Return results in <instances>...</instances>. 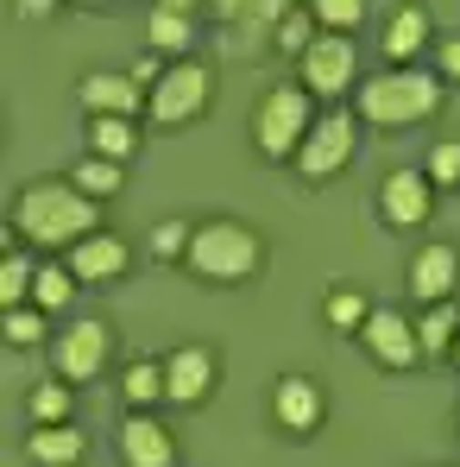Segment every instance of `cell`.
<instances>
[{"label":"cell","mask_w":460,"mask_h":467,"mask_svg":"<svg viewBox=\"0 0 460 467\" xmlns=\"http://www.w3.org/2000/svg\"><path fill=\"white\" fill-rule=\"evenodd\" d=\"M88 234H101V202L77 190V177H32L13 196V240L26 246H77Z\"/></svg>","instance_id":"6da1fadb"},{"label":"cell","mask_w":460,"mask_h":467,"mask_svg":"<svg viewBox=\"0 0 460 467\" xmlns=\"http://www.w3.org/2000/svg\"><path fill=\"white\" fill-rule=\"evenodd\" d=\"M183 265H189L202 285H246V278H259V265H265V240L246 228V222H233V215H215V222H196Z\"/></svg>","instance_id":"7a4b0ae2"},{"label":"cell","mask_w":460,"mask_h":467,"mask_svg":"<svg viewBox=\"0 0 460 467\" xmlns=\"http://www.w3.org/2000/svg\"><path fill=\"white\" fill-rule=\"evenodd\" d=\"M442 108V77L435 70H416V64H384V77L360 82V120L373 127H416Z\"/></svg>","instance_id":"3957f363"},{"label":"cell","mask_w":460,"mask_h":467,"mask_svg":"<svg viewBox=\"0 0 460 467\" xmlns=\"http://www.w3.org/2000/svg\"><path fill=\"white\" fill-rule=\"evenodd\" d=\"M315 120H322V114H315V95H309L303 82H278V88H265V101H259V114H252V140H259L265 158L291 164V158L303 152Z\"/></svg>","instance_id":"277c9868"},{"label":"cell","mask_w":460,"mask_h":467,"mask_svg":"<svg viewBox=\"0 0 460 467\" xmlns=\"http://www.w3.org/2000/svg\"><path fill=\"white\" fill-rule=\"evenodd\" d=\"M209 101H215V77H209L196 57H177V64L164 70V82L146 95V114H152L158 127H189V120L209 114Z\"/></svg>","instance_id":"5b68a950"},{"label":"cell","mask_w":460,"mask_h":467,"mask_svg":"<svg viewBox=\"0 0 460 467\" xmlns=\"http://www.w3.org/2000/svg\"><path fill=\"white\" fill-rule=\"evenodd\" d=\"M107 360H114V328L95 322V316H88V322H70L64 335H51V367H57L64 386H88V379H101Z\"/></svg>","instance_id":"8992f818"},{"label":"cell","mask_w":460,"mask_h":467,"mask_svg":"<svg viewBox=\"0 0 460 467\" xmlns=\"http://www.w3.org/2000/svg\"><path fill=\"white\" fill-rule=\"evenodd\" d=\"M353 152H360V120H353L347 108H334V114H322V120L309 127L303 152L291 158V164L303 171L309 183H322V177H334V171H347V164H353Z\"/></svg>","instance_id":"52a82bcc"},{"label":"cell","mask_w":460,"mask_h":467,"mask_svg":"<svg viewBox=\"0 0 460 467\" xmlns=\"http://www.w3.org/2000/svg\"><path fill=\"white\" fill-rule=\"evenodd\" d=\"M360 348L379 360L384 373H410L416 360H423V341H416V322L404 310H391V304H373L366 316V328H360Z\"/></svg>","instance_id":"ba28073f"},{"label":"cell","mask_w":460,"mask_h":467,"mask_svg":"<svg viewBox=\"0 0 460 467\" xmlns=\"http://www.w3.org/2000/svg\"><path fill=\"white\" fill-rule=\"evenodd\" d=\"M297 82H303L309 95H341V88H353V82H360V51H353V38H347V32H322V38L309 45V57L297 64Z\"/></svg>","instance_id":"9c48e42d"},{"label":"cell","mask_w":460,"mask_h":467,"mask_svg":"<svg viewBox=\"0 0 460 467\" xmlns=\"http://www.w3.org/2000/svg\"><path fill=\"white\" fill-rule=\"evenodd\" d=\"M209 391H215V354L202 341H183L164 354V398L170 404L196 410V404H209Z\"/></svg>","instance_id":"30bf717a"},{"label":"cell","mask_w":460,"mask_h":467,"mask_svg":"<svg viewBox=\"0 0 460 467\" xmlns=\"http://www.w3.org/2000/svg\"><path fill=\"white\" fill-rule=\"evenodd\" d=\"M379 215L384 228H423L435 215V183L429 171H391L379 183Z\"/></svg>","instance_id":"8fae6325"},{"label":"cell","mask_w":460,"mask_h":467,"mask_svg":"<svg viewBox=\"0 0 460 467\" xmlns=\"http://www.w3.org/2000/svg\"><path fill=\"white\" fill-rule=\"evenodd\" d=\"M271 417H278L284 436H315L322 417H328V398H322V386H315L309 373H284V379L271 386Z\"/></svg>","instance_id":"7c38bea8"},{"label":"cell","mask_w":460,"mask_h":467,"mask_svg":"<svg viewBox=\"0 0 460 467\" xmlns=\"http://www.w3.org/2000/svg\"><path fill=\"white\" fill-rule=\"evenodd\" d=\"M120 462L127 467H177V436L158 423L152 410H127V423H120Z\"/></svg>","instance_id":"4fadbf2b"},{"label":"cell","mask_w":460,"mask_h":467,"mask_svg":"<svg viewBox=\"0 0 460 467\" xmlns=\"http://www.w3.org/2000/svg\"><path fill=\"white\" fill-rule=\"evenodd\" d=\"M410 291L423 297V304H448L460 291V253L448 240H429V246H416V259H410Z\"/></svg>","instance_id":"5bb4252c"},{"label":"cell","mask_w":460,"mask_h":467,"mask_svg":"<svg viewBox=\"0 0 460 467\" xmlns=\"http://www.w3.org/2000/svg\"><path fill=\"white\" fill-rule=\"evenodd\" d=\"M64 265L77 272L82 285H107V278H120L127 265H133V246L120 240V234H88V240H77L70 253H64Z\"/></svg>","instance_id":"9a60e30c"},{"label":"cell","mask_w":460,"mask_h":467,"mask_svg":"<svg viewBox=\"0 0 460 467\" xmlns=\"http://www.w3.org/2000/svg\"><path fill=\"white\" fill-rule=\"evenodd\" d=\"M297 0H215V13L228 19V26H240V45L246 51H265L271 38H278V19L291 13Z\"/></svg>","instance_id":"2e32d148"},{"label":"cell","mask_w":460,"mask_h":467,"mask_svg":"<svg viewBox=\"0 0 460 467\" xmlns=\"http://www.w3.org/2000/svg\"><path fill=\"white\" fill-rule=\"evenodd\" d=\"M384 64H416L423 51H429V6L423 0H404V6H391V19H384Z\"/></svg>","instance_id":"e0dca14e"},{"label":"cell","mask_w":460,"mask_h":467,"mask_svg":"<svg viewBox=\"0 0 460 467\" xmlns=\"http://www.w3.org/2000/svg\"><path fill=\"white\" fill-rule=\"evenodd\" d=\"M26 462L32 467H82L88 462V436H82L77 423H32Z\"/></svg>","instance_id":"ac0fdd59"},{"label":"cell","mask_w":460,"mask_h":467,"mask_svg":"<svg viewBox=\"0 0 460 467\" xmlns=\"http://www.w3.org/2000/svg\"><path fill=\"white\" fill-rule=\"evenodd\" d=\"M139 82L127 77V70H88L82 77V114H127V120H139Z\"/></svg>","instance_id":"d6986e66"},{"label":"cell","mask_w":460,"mask_h":467,"mask_svg":"<svg viewBox=\"0 0 460 467\" xmlns=\"http://www.w3.org/2000/svg\"><path fill=\"white\" fill-rule=\"evenodd\" d=\"M455 335H460V304H423L416 316V341H423V360H442V354H455Z\"/></svg>","instance_id":"ffe728a7"},{"label":"cell","mask_w":460,"mask_h":467,"mask_svg":"<svg viewBox=\"0 0 460 467\" xmlns=\"http://www.w3.org/2000/svg\"><path fill=\"white\" fill-rule=\"evenodd\" d=\"M88 152L127 164V158L139 152V127H133L127 114H88Z\"/></svg>","instance_id":"44dd1931"},{"label":"cell","mask_w":460,"mask_h":467,"mask_svg":"<svg viewBox=\"0 0 460 467\" xmlns=\"http://www.w3.org/2000/svg\"><path fill=\"white\" fill-rule=\"evenodd\" d=\"M32 285H38V259L19 240H6V259H0V310L32 304Z\"/></svg>","instance_id":"7402d4cb"},{"label":"cell","mask_w":460,"mask_h":467,"mask_svg":"<svg viewBox=\"0 0 460 467\" xmlns=\"http://www.w3.org/2000/svg\"><path fill=\"white\" fill-rule=\"evenodd\" d=\"M146 45H152L158 57H189V45H196L189 13H164V6H152V13H146Z\"/></svg>","instance_id":"603a6c76"},{"label":"cell","mask_w":460,"mask_h":467,"mask_svg":"<svg viewBox=\"0 0 460 467\" xmlns=\"http://www.w3.org/2000/svg\"><path fill=\"white\" fill-rule=\"evenodd\" d=\"M315 38H322V26H315V13H309V0H297V6H291V13L278 19V38H271V51H278V57H297V64H303V57H309V45H315Z\"/></svg>","instance_id":"cb8c5ba5"},{"label":"cell","mask_w":460,"mask_h":467,"mask_svg":"<svg viewBox=\"0 0 460 467\" xmlns=\"http://www.w3.org/2000/svg\"><path fill=\"white\" fill-rule=\"evenodd\" d=\"M120 398H127V410H152L164 398V360H133L120 373Z\"/></svg>","instance_id":"d4e9b609"},{"label":"cell","mask_w":460,"mask_h":467,"mask_svg":"<svg viewBox=\"0 0 460 467\" xmlns=\"http://www.w3.org/2000/svg\"><path fill=\"white\" fill-rule=\"evenodd\" d=\"M366 316H373V304H366L353 285H334V291L322 297V322H328V328H341V335H360V328H366Z\"/></svg>","instance_id":"484cf974"},{"label":"cell","mask_w":460,"mask_h":467,"mask_svg":"<svg viewBox=\"0 0 460 467\" xmlns=\"http://www.w3.org/2000/svg\"><path fill=\"white\" fill-rule=\"evenodd\" d=\"M77 190H88L95 202H107V196H120V158H101V152H82L77 158Z\"/></svg>","instance_id":"4316f807"},{"label":"cell","mask_w":460,"mask_h":467,"mask_svg":"<svg viewBox=\"0 0 460 467\" xmlns=\"http://www.w3.org/2000/svg\"><path fill=\"white\" fill-rule=\"evenodd\" d=\"M51 310H38V304H13V310H0V335H6V348H38L45 335H51Z\"/></svg>","instance_id":"83f0119b"},{"label":"cell","mask_w":460,"mask_h":467,"mask_svg":"<svg viewBox=\"0 0 460 467\" xmlns=\"http://www.w3.org/2000/svg\"><path fill=\"white\" fill-rule=\"evenodd\" d=\"M77 272L70 265H38V285H32V304L38 310H70V297H77Z\"/></svg>","instance_id":"f1b7e54d"},{"label":"cell","mask_w":460,"mask_h":467,"mask_svg":"<svg viewBox=\"0 0 460 467\" xmlns=\"http://www.w3.org/2000/svg\"><path fill=\"white\" fill-rule=\"evenodd\" d=\"M309 13L322 32H347V38L366 26V0H309Z\"/></svg>","instance_id":"f546056e"},{"label":"cell","mask_w":460,"mask_h":467,"mask_svg":"<svg viewBox=\"0 0 460 467\" xmlns=\"http://www.w3.org/2000/svg\"><path fill=\"white\" fill-rule=\"evenodd\" d=\"M189 222H177V215H170V222H158L152 228V240H146V253H152L158 265H183V253H189Z\"/></svg>","instance_id":"4dcf8cb0"},{"label":"cell","mask_w":460,"mask_h":467,"mask_svg":"<svg viewBox=\"0 0 460 467\" xmlns=\"http://www.w3.org/2000/svg\"><path fill=\"white\" fill-rule=\"evenodd\" d=\"M70 404H77V391H70V386H32L26 417H32V423H70Z\"/></svg>","instance_id":"1f68e13d"},{"label":"cell","mask_w":460,"mask_h":467,"mask_svg":"<svg viewBox=\"0 0 460 467\" xmlns=\"http://www.w3.org/2000/svg\"><path fill=\"white\" fill-rule=\"evenodd\" d=\"M423 171H429V183H460V140H435Z\"/></svg>","instance_id":"d6a6232c"},{"label":"cell","mask_w":460,"mask_h":467,"mask_svg":"<svg viewBox=\"0 0 460 467\" xmlns=\"http://www.w3.org/2000/svg\"><path fill=\"white\" fill-rule=\"evenodd\" d=\"M164 70H170V64H164V57H158V51H146V57H139V64H133V70H127V77L139 82V88H146V95H152L158 82H164Z\"/></svg>","instance_id":"836d02e7"},{"label":"cell","mask_w":460,"mask_h":467,"mask_svg":"<svg viewBox=\"0 0 460 467\" xmlns=\"http://www.w3.org/2000/svg\"><path fill=\"white\" fill-rule=\"evenodd\" d=\"M435 57H442V77L460 82V32H455V38H442V51H435Z\"/></svg>","instance_id":"e575fe53"},{"label":"cell","mask_w":460,"mask_h":467,"mask_svg":"<svg viewBox=\"0 0 460 467\" xmlns=\"http://www.w3.org/2000/svg\"><path fill=\"white\" fill-rule=\"evenodd\" d=\"M13 6H19V19H32V26H38V19H51L64 0H13Z\"/></svg>","instance_id":"d590c367"},{"label":"cell","mask_w":460,"mask_h":467,"mask_svg":"<svg viewBox=\"0 0 460 467\" xmlns=\"http://www.w3.org/2000/svg\"><path fill=\"white\" fill-rule=\"evenodd\" d=\"M152 6H164V13H189V19H196V6H202V0H152Z\"/></svg>","instance_id":"8d00e7d4"},{"label":"cell","mask_w":460,"mask_h":467,"mask_svg":"<svg viewBox=\"0 0 460 467\" xmlns=\"http://www.w3.org/2000/svg\"><path fill=\"white\" fill-rule=\"evenodd\" d=\"M77 6H114V0H77Z\"/></svg>","instance_id":"74e56055"},{"label":"cell","mask_w":460,"mask_h":467,"mask_svg":"<svg viewBox=\"0 0 460 467\" xmlns=\"http://www.w3.org/2000/svg\"><path fill=\"white\" fill-rule=\"evenodd\" d=\"M448 360H455V367H460V335H455V354H448Z\"/></svg>","instance_id":"f35d334b"},{"label":"cell","mask_w":460,"mask_h":467,"mask_svg":"<svg viewBox=\"0 0 460 467\" xmlns=\"http://www.w3.org/2000/svg\"><path fill=\"white\" fill-rule=\"evenodd\" d=\"M455 430H460V410H455Z\"/></svg>","instance_id":"ab89813d"}]
</instances>
